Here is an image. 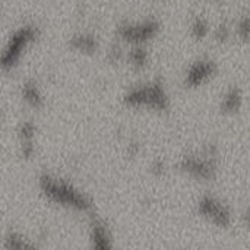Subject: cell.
<instances>
[{
    "label": "cell",
    "instance_id": "cell-1",
    "mask_svg": "<svg viewBox=\"0 0 250 250\" xmlns=\"http://www.w3.org/2000/svg\"><path fill=\"white\" fill-rule=\"evenodd\" d=\"M37 186L41 195L57 207L78 214H92L94 211L92 198L62 177L53 176L50 173H41L38 176Z\"/></svg>",
    "mask_w": 250,
    "mask_h": 250
},
{
    "label": "cell",
    "instance_id": "cell-2",
    "mask_svg": "<svg viewBox=\"0 0 250 250\" xmlns=\"http://www.w3.org/2000/svg\"><path fill=\"white\" fill-rule=\"evenodd\" d=\"M122 103L127 108L149 110L157 113H166L171 107L170 94L161 78H155L146 83H141L129 88L122 98Z\"/></svg>",
    "mask_w": 250,
    "mask_h": 250
},
{
    "label": "cell",
    "instance_id": "cell-3",
    "mask_svg": "<svg viewBox=\"0 0 250 250\" xmlns=\"http://www.w3.org/2000/svg\"><path fill=\"white\" fill-rule=\"evenodd\" d=\"M218 148L205 145L199 151L185 154L179 161V170L196 182H214L218 176Z\"/></svg>",
    "mask_w": 250,
    "mask_h": 250
},
{
    "label": "cell",
    "instance_id": "cell-4",
    "mask_svg": "<svg viewBox=\"0 0 250 250\" xmlns=\"http://www.w3.org/2000/svg\"><path fill=\"white\" fill-rule=\"evenodd\" d=\"M40 38H41V29L38 25H35L32 22H26V23L18 26L10 34L7 42L3 48V53L0 57L1 70L4 73L13 72L19 66L26 50L32 44H35Z\"/></svg>",
    "mask_w": 250,
    "mask_h": 250
},
{
    "label": "cell",
    "instance_id": "cell-5",
    "mask_svg": "<svg viewBox=\"0 0 250 250\" xmlns=\"http://www.w3.org/2000/svg\"><path fill=\"white\" fill-rule=\"evenodd\" d=\"M161 32V22L157 18H144L138 21H122L116 25V37L132 45H145Z\"/></svg>",
    "mask_w": 250,
    "mask_h": 250
},
{
    "label": "cell",
    "instance_id": "cell-6",
    "mask_svg": "<svg viewBox=\"0 0 250 250\" xmlns=\"http://www.w3.org/2000/svg\"><path fill=\"white\" fill-rule=\"evenodd\" d=\"M196 214L218 229H229L233 223L231 208L214 195H204L196 204Z\"/></svg>",
    "mask_w": 250,
    "mask_h": 250
},
{
    "label": "cell",
    "instance_id": "cell-7",
    "mask_svg": "<svg viewBox=\"0 0 250 250\" xmlns=\"http://www.w3.org/2000/svg\"><path fill=\"white\" fill-rule=\"evenodd\" d=\"M218 64L215 60L202 57L189 64L183 76V85L189 89L201 88L218 75Z\"/></svg>",
    "mask_w": 250,
    "mask_h": 250
},
{
    "label": "cell",
    "instance_id": "cell-8",
    "mask_svg": "<svg viewBox=\"0 0 250 250\" xmlns=\"http://www.w3.org/2000/svg\"><path fill=\"white\" fill-rule=\"evenodd\" d=\"M88 239H89V246L92 249L110 250L114 248V237L107 221L94 214L89 221Z\"/></svg>",
    "mask_w": 250,
    "mask_h": 250
},
{
    "label": "cell",
    "instance_id": "cell-9",
    "mask_svg": "<svg viewBox=\"0 0 250 250\" xmlns=\"http://www.w3.org/2000/svg\"><path fill=\"white\" fill-rule=\"evenodd\" d=\"M35 136L37 125L32 120H23L18 126V139H19V154L23 161H31L35 157Z\"/></svg>",
    "mask_w": 250,
    "mask_h": 250
},
{
    "label": "cell",
    "instance_id": "cell-10",
    "mask_svg": "<svg viewBox=\"0 0 250 250\" xmlns=\"http://www.w3.org/2000/svg\"><path fill=\"white\" fill-rule=\"evenodd\" d=\"M67 45L70 50L83 54V56H94L100 47H101V41L98 38L97 34L89 32V31H78L75 34L70 35Z\"/></svg>",
    "mask_w": 250,
    "mask_h": 250
},
{
    "label": "cell",
    "instance_id": "cell-11",
    "mask_svg": "<svg viewBox=\"0 0 250 250\" xmlns=\"http://www.w3.org/2000/svg\"><path fill=\"white\" fill-rule=\"evenodd\" d=\"M245 104V94L243 89L237 85H231L226 89V92L221 97L220 110L226 116H236L242 111Z\"/></svg>",
    "mask_w": 250,
    "mask_h": 250
},
{
    "label": "cell",
    "instance_id": "cell-12",
    "mask_svg": "<svg viewBox=\"0 0 250 250\" xmlns=\"http://www.w3.org/2000/svg\"><path fill=\"white\" fill-rule=\"evenodd\" d=\"M21 98L28 107H31L34 110H40L45 104L44 94H42L38 82L34 81V79H26L22 83V86H21Z\"/></svg>",
    "mask_w": 250,
    "mask_h": 250
},
{
    "label": "cell",
    "instance_id": "cell-13",
    "mask_svg": "<svg viewBox=\"0 0 250 250\" xmlns=\"http://www.w3.org/2000/svg\"><path fill=\"white\" fill-rule=\"evenodd\" d=\"M38 245L28 239L25 234L16 230H9L3 239V249L6 250H26V249H37Z\"/></svg>",
    "mask_w": 250,
    "mask_h": 250
},
{
    "label": "cell",
    "instance_id": "cell-14",
    "mask_svg": "<svg viewBox=\"0 0 250 250\" xmlns=\"http://www.w3.org/2000/svg\"><path fill=\"white\" fill-rule=\"evenodd\" d=\"M129 64L136 69V70H142L148 66V62H149V53L148 50L145 48V45H132L130 50L127 51V56H126Z\"/></svg>",
    "mask_w": 250,
    "mask_h": 250
},
{
    "label": "cell",
    "instance_id": "cell-15",
    "mask_svg": "<svg viewBox=\"0 0 250 250\" xmlns=\"http://www.w3.org/2000/svg\"><path fill=\"white\" fill-rule=\"evenodd\" d=\"M211 34V26L207 18L196 16L190 23V35L195 41H204Z\"/></svg>",
    "mask_w": 250,
    "mask_h": 250
},
{
    "label": "cell",
    "instance_id": "cell-16",
    "mask_svg": "<svg viewBox=\"0 0 250 250\" xmlns=\"http://www.w3.org/2000/svg\"><path fill=\"white\" fill-rule=\"evenodd\" d=\"M236 35L242 42H249L250 41V15L245 13L242 15L237 22H236Z\"/></svg>",
    "mask_w": 250,
    "mask_h": 250
},
{
    "label": "cell",
    "instance_id": "cell-17",
    "mask_svg": "<svg viewBox=\"0 0 250 250\" xmlns=\"http://www.w3.org/2000/svg\"><path fill=\"white\" fill-rule=\"evenodd\" d=\"M231 35H233V31H231L230 25H229V23H226V22L220 23V25L212 31V37H214V40H215L217 42H220V44L227 42V41L231 38Z\"/></svg>",
    "mask_w": 250,
    "mask_h": 250
},
{
    "label": "cell",
    "instance_id": "cell-18",
    "mask_svg": "<svg viewBox=\"0 0 250 250\" xmlns=\"http://www.w3.org/2000/svg\"><path fill=\"white\" fill-rule=\"evenodd\" d=\"M107 60L110 63H113V64H117V63H120L123 60V51H122V47L117 42L111 44V47L108 48V51H107Z\"/></svg>",
    "mask_w": 250,
    "mask_h": 250
},
{
    "label": "cell",
    "instance_id": "cell-19",
    "mask_svg": "<svg viewBox=\"0 0 250 250\" xmlns=\"http://www.w3.org/2000/svg\"><path fill=\"white\" fill-rule=\"evenodd\" d=\"M151 174L154 177H158V179L166 176V163L163 160L152 161V164H151Z\"/></svg>",
    "mask_w": 250,
    "mask_h": 250
},
{
    "label": "cell",
    "instance_id": "cell-20",
    "mask_svg": "<svg viewBox=\"0 0 250 250\" xmlns=\"http://www.w3.org/2000/svg\"><path fill=\"white\" fill-rule=\"evenodd\" d=\"M138 152H139V144H138V142L129 144V146H127V154H129L130 157H136Z\"/></svg>",
    "mask_w": 250,
    "mask_h": 250
},
{
    "label": "cell",
    "instance_id": "cell-21",
    "mask_svg": "<svg viewBox=\"0 0 250 250\" xmlns=\"http://www.w3.org/2000/svg\"><path fill=\"white\" fill-rule=\"evenodd\" d=\"M243 223L250 229V205L245 209V212H243Z\"/></svg>",
    "mask_w": 250,
    "mask_h": 250
},
{
    "label": "cell",
    "instance_id": "cell-22",
    "mask_svg": "<svg viewBox=\"0 0 250 250\" xmlns=\"http://www.w3.org/2000/svg\"><path fill=\"white\" fill-rule=\"evenodd\" d=\"M212 1H214V3H221L223 0H212Z\"/></svg>",
    "mask_w": 250,
    "mask_h": 250
}]
</instances>
